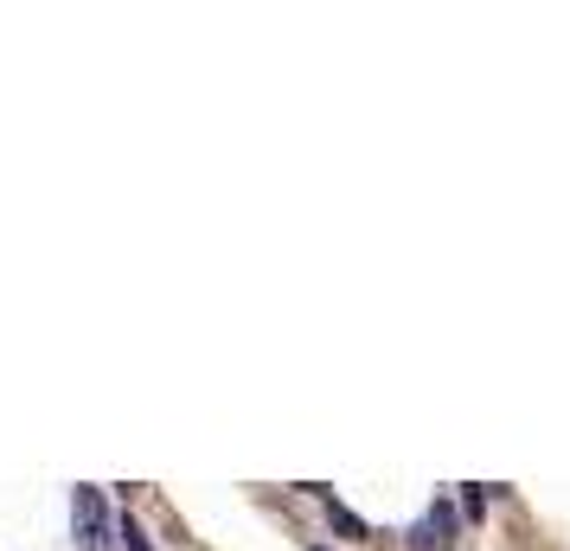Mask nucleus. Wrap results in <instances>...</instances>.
I'll return each mask as SVG.
<instances>
[{
	"mask_svg": "<svg viewBox=\"0 0 570 551\" xmlns=\"http://www.w3.org/2000/svg\"><path fill=\"white\" fill-rule=\"evenodd\" d=\"M71 532H78V545H90V551L109 545V500H104V488H78V494H71Z\"/></svg>",
	"mask_w": 570,
	"mask_h": 551,
	"instance_id": "nucleus-1",
	"label": "nucleus"
},
{
	"mask_svg": "<svg viewBox=\"0 0 570 551\" xmlns=\"http://www.w3.org/2000/svg\"><path fill=\"white\" fill-rule=\"evenodd\" d=\"M321 506H327V525H334L340 539H372V525H365L360 513H346V506H340V500L327 494V488H321Z\"/></svg>",
	"mask_w": 570,
	"mask_h": 551,
	"instance_id": "nucleus-2",
	"label": "nucleus"
},
{
	"mask_svg": "<svg viewBox=\"0 0 570 551\" xmlns=\"http://www.w3.org/2000/svg\"><path fill=\"white\" fill-rule=\"evenodd\" d=\"M116 532H122V551H155L148 539H141V525H135V513H122V520H116Z\"/></svg>",
	"mask_w": 570,
	"mask_h": 551,
	"instance_id": "nucleus-3",
	"label": "nucleus"
},
{
	"mask_svg": "<svg viewBox=\"0 0 570 551\" xmlns=\"http://www.w3.org/2000/svg\"><path fill=\"white\" fill-rule=\"evenodd\" d=\"M430 525H436V532H442V539H449V532H455V506H449V500H442V506H436V513H430Z\"/></svg>",
	"mask_w": 570,
	"mask_h": 551,
	"instance_id": "nucleus-4",
	"label": "nucleus"
},
{
	"mask_svg": "<svg viewBox=\"0 0 570 551\" xmlns=\"http://www.w3.org/2000/svg\"><path fill=\"white\" fill-rule=\"evenodd\" d=\"M314 551H321V545H314Z\"/></svg>",
	"mask_w": 570,
	"mask_h": 551,
	"instance_id": "nucleus-5",
	"label": "nucleus"
}]
</instances>
